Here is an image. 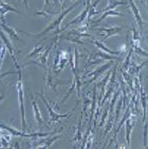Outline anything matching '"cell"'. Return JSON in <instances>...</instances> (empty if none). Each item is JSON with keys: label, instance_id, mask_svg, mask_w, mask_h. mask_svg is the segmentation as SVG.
Masks as SVG:
<instances>
[{"label": "cell", "instance_id": "12", "mask_svg": "<svg viewBox=\"0 0 148 149\" xmlns=\"http://www.w3.org/2000/svg\"><path fill=\"white\" fill-rule=\"evenodd\" d=\"M9 11L15 12V13H17V14H20V12L18 11V10H16L14 7H12L10 4L5 3L3 0H0V20H1V22L5 24L4 15H5V13H7V12H9Z\"/></svg>", "mask_w": 148, "mask_h": 149}, {"label": "cell", "instance_id": "23", "mask_svg": "<svg viewBox=\"0 0 148 149\" xmlns=\"http://www.w3.org/2000/svg\"><path fill=\"white\" fill-rule=\"evenodd\" d=\"M81 119H82V116H80V119H79V122H78V126H77V128H76V132H75V134L73 136L74 142L81 141Z\"/></svg>", "mask_w": 148, "mask_h": 149}, {"label": "cell", "instance_id": "10", "mask_svg": "<svg viewBox=\"0 0 148 149\" xmlns=\"http://www.w3.org/2000/svg\"><path fill=\"white\" fill-rule=\"evenodd\" d=\"M70 83V81H63V80H57V79H54L53 74H52L51 69H48V75H47V86L52 87V89L55 92H57V85H63V84H68Z\"/></svg>", "mask_w": 148, "mask_h": 149}, {"label": "cell", "instance_id": "30", "mask_svg": "<svg viewBox=\"0 0 148 149\" xmlns=\"http://www.w3.org/2000/svg\"><path fill=\"white\" fill-rule=\"evenodd\" d=\"M50 4V2H49V0H45V8H47V6Z\"/></svg>", "mask_w": 148, "mask_h": 149}, {"label": "cell", "instance_id": "18", "mask_svg": "<svg viewBox=\"0 0 148 149\" xmlns=\"http://www.w3.org/2000/svg\"><path fill=\"white\" fill-rule=\"evenodd\" d=\"M127 4L126 1H120V0H109V4L106 8L99 10V12H105L107 10H115L118 5H125Z\"/></svg>", "mask_w": 148, "mask_h": 149}, {"label": "cell", "instance_id": "31", "mask_svg": "<svg viewBox=\"0 0 148 149\" xmlns=\"http://www.w3.org/2000/svg\"><path fill=\"white\" fill-rule=\"evenodd\" d=\"M24 5H26V7L28 8V1H26V0H24Z\"/></svg>", "mask_w": 148, "mask_h": 149}, {"label": "cell", "instance_id": "3", "mask_svg": "<svg viewBox=\"0 0 148 149\" xmlns=\"http://www.w3.org/2000/svg\"><path fill=\"white\" fill-rule=\"evenodd\" d=\"M69 55L70 51H58L56 53L55 60H54L53 65V72L54 73H59L64 69L65 65L69 61Z\"/></svg>", "mask_w": 148, "mask_h": 149}, {"label": "cell", "instance_id": "6", "mask_svg": "<svg viewBox=\"0 0 148 149\" xmlns=\"http://www.w3.org/2000/svg\"><path fill=\"white\" fill-rule=\"evenodd\" d=\"M85 5H86V7L84 8V10H83V11L81 12L79 15H77L76 17H75L74 19L72 20V22H70L69 24H67V26H66L64 29H62L61 31H64V30H66L68 26H72V24H73V26H74V24H81L85 19H86L87 14H88V11H89V6H90V0H85Z\"/></svg>", "mask_w": 148, "mask_h": 149}, {"label": "cell", "instance_id": "16", "mask_svg": "<svg viewBox=\"0 0 148 149\" xmlns=\"http://www.w3.org/2000/svg\"><path fill=\"white\" fill-rule=\"evenodd\" d=\"M109 16H123V13L116 11V10H107V11L104 12V14L99 18V19L94 20L93 24H99V22H104V20H105L107 17H109Z\"/></svg>", "mask_w": 148, "mask_h": 149}, {"label": "cell", "instance_id": "9", "mask_svg": "<svg viewBox=\"0 0 148 149\" xmlns=\"http://www.w3.org/2000/svg\"><path fill=\"white\" fill-rule=\"evenodd\" d=\"M113 65V62L112 61H109L108 63H106L105 65H101V66H99L97 69H95L94 71H92V72H90L88 74V77H90V79H88L87 81H85V83H90V82H92V81H94V80H97V78L99 76V75L101 74V73H104L105 72L107 69H109L110 67H111Z\"/></svg>", "mask_w": 148, "mask_h": 149}, {"label": "cell", "instance_id": "5", "mask_svg": "<svg viewBox=\"0 0 148 149\" xmlns=\"http://www.w3.org/2000/svg\"><path fill=\"white\" fill-rule=\"evenodd\" d=\"M121 31H122V28L117 26H111V28H103L97 31V36L105 35L103 37V40H101V42H105L106 40L109 39V38L114 37V36H118Z\"/></svg>", "mask_w": 148, "mask_h": 149}, {"label": "cell", "instance_id": "26", "mask_svg": "<svg viewBox=\"0 0 148 149\" xmlns=\"http://www.w3.org/2000/svg\"><path fill=\"white\" fill-rule=\"evenodd\" d=\"M108 114H109V109H107V110H106V112L104 113V115H103V117H101V123H99V127H103V126H104V124H105V121H106V118H107Z\"/></svg>", "mask_w": 148, "mask_h": 149}, {"label": "cell", "instance_id": "32", "mask_svg": "<svg viewBox=\"0 0 148 149\" xmlns=\"http://www.w3.org/2000/svg\"><path fill=\"white\" fill-rule=\"evenodd\" d=\"M3 98H4V95H3V94H1V95H0V102L3 100Z\"/></svg>", "mask_w": 148, "mask_h": 149}, {"label": "cell", "instance_id": "25", "mask_svg": "<svg viewBox=\"0 0 148 149\" xmlns=\"http://www.w3.org/2000/svg\"><path fill=\"white\" fill-rule=\"evenodd\" d=\"M5 54H6V47L5 46H3L2 49H1V53H0V69H1V65H2V62H3Z\"/></svg>", "mask_w": 148, "mask_h": 149}, {"label": "cell", "instance_id": "11", "mask_svg": "<svg viewBox=\"0 0 148 149\" xmlns=\"http://www.w3.org/2000/svg\"><path fill=\"white\" fill-rule=\"evenodd\" d=\"M135 115H131L128 119L125 121L126 123V140H127V144L130 147L131 146V133H132V129L135 126Z\"/></svg>", "mask_w": 148, "mask_h": 149}, {"label": "cell", "instance_id": "21", "mask_svg": "<svg viewBox=\"0 0 148 149\" xmlns=\"http://www.w3.org/2000/svg\"><path fill=\"white\" fill-rule=\"evenodd\" d=\"M141 104H142V108H143V121L146 118V104H147V98H146V94H145L144 90L141 87Z\"/></svg>", "mask_w": 148, "mask_h": 149}, {"label": "cell", "instance_id": "28", "mask_svg": "<svg viewBox=\"0 0 148 149\" xmlns=\"http://www.w3.org/2000/svg\"><path fill=\"white\" fill-rule=\"evenodd\" d=\"M88 104H89V100L84 96V107H83V113H84V114H86V110H87Z\"/></svg>", "mask_w": 148, "mask_h": 149}, {"label": "cell", "instance_id": "13", "mask_svg": "<svg viewBox=\"0 0 148 149\" xmlns=\"http://www.w3.org/2000/svg\"><path fill=\"white\" fill-rule=\"evenodd\" d=\"M129 4H130V7H131V10H132V13L135 17V20H136L137 24L139 26V28H142L143 24H144V22H143L142 17H141V14H140V11H139L138 7L136 6L135 4L134 0H129Z\"/></svg>", "mask_w": 148, "mask_h": 149}, {"label": "cell", "instance_id": "4", "mask_svg": "<svg viewBox=\"0 0 148 149\" xmlns=\"http://www.w3.org/2000/svg\"><path fill=\"white\" fill-rule=\"evenodd\" d=\"M43 89L41 90V92H40V96H41V98L43 100V102H44V104H46V107H47V109H48V111H49V114H50V120H49V124H52V123H59V120L60 119H62V118H69L70 116L72 115V113H73V111H71V112H69V113H67V114H64V115H62V114H57L56 112H54L53 111V109L51 108V106H50L49 104H48V102L46 100V98H45V96H44V94H43Z\"/></svg>", "mask_w": 148, "mask_h": 149}, {"label": "cell", "instance_id": "22", "mask_svg": "<svg viewBox=\"0 0 148 149\" xmlns=\"http://www.w3.org/2000/svg\"><path fill=\"white\" fill-rule=\"evenodd\" d=\"M44 49V45H41V46H37L28 56H26V59H31V58H37L40 54L42 53V50Z\"/></svg>", "mask_w": 148, "mask_h": 149}, {"label": "cell", "instance_id": "33", "mask_svg": "<svg viewBox=\"0 0 148 149\" xmlns=\"http://www.w3.org/2000/svg\"><path fill=\"white\" fill-rule=\"evenodd\" d=\"M54 1H55V3H56V2H59V0H54Z\"/></svg>", "mask_w": 148, "mask_h": 149}, {"label": "cell", "instance_id": "20", "mask_svg": "<svg viewBox=\"0 0 148 149\" xmlns=\"http://www.w3.org/2000/svg\"><path fill=\"white\" fill-rule=\"evenodd\" d=\"M32 104H33V109H34L35 118H36L38 123H39L40 125H41V124H43V119H42V115H41V112H40L39 106H38V104L36 102V100H35L34 98L32 100Z\"/></svg>", "mask_w": 148, "mask_h": 149}, {"label": "cell", "instance_id": "29", "mask_svg": "<svg viewBox=\"0 0 148 149\" xmlns=\"http://www.w3.org/2000/svg\"><path fill=\"white\" fill-rule=\"evenodd\" d=\"M9 74H15V72H13V71H8V72L3 73V74H0V79H1L2 77L6 76V75H9Z\"/></svg>", "mask_w": 148, "mask_h": 149}, {"label": "cell", "instance_id": "2", "mask_svg": "<svg viewBox=\"0 0 148 149\" xmlns=\"http://www.w3.org/2000/svg\"><path fill=\"white\" fill-rule=\"evenodd\" d=\"M18 81L16 83V89H17V97L19 102V110L22 115V131L26 132V109H24V81H22V74L20 68H17Z\"/></svg>", "mask_w": 148, "mask_h": 149}, {"label": "cell", "instance_id": "15", "mask_svg": "<svg viewBox=\"0 0 148 149\" xmlns=\"http://www.w3.org/2000/svg\"><path fill=\"white\" fill-rule=\"evenodd\" d=\"M0 26L3 29L4 33H7L8 37H10L13 40H19V37H18L17 33H16V31L14 30V29L10 28L9 26H6V24H3V22H0Z\"/></svg>", "mask_w": 148, "mask_h": 149}, {"label": "cell", "instance_id": "7", "mask_svg": "<svg viewBox=\"0 0 148 149\" xmlns=\"http://www.w3.org/2000/svg\"><path fill=\"white\" fill-rule=\"evenodd\" d=\"M0 37H1V40H2V42L4 43V45H5L6 49H7L8 51H9V54H10V56H11V58H12V60H13V62L15 63L16 69L20 68L19 65H18V63H17V60H16V58H15V54H14L13 46H12V44H11V42H10V40L7 38V35H6V33L1 30V29H0Z\"/></svg>", "mask_w": 148, "mask_h": 149}, {"label": "cell", "instance_id": "17", "mask_svg": "<svg viewBox=\"0 0 148 149\" xmlns=\"http://www.w3.org/2000/svg\"><path fill=\"white\" fill-rule=\"evenodd\" d=\"M91 43L94 44V45L97 46L99 50H103L104 52H107L108 54H111V55H116V56H118V55H120V54H121V51H113V50L109 49L108 47H106L105 44H103L101 42H99V41H91Z\"/></svg>", "mask_w": 148, "mask_h": 149}, {"label": "cell", "instance_id": "27", "mask_svg": "<svg viewBox=\"0 0 148 149\" xmlns=\"http://www.w3.org/2000/svg\"><path fill=\"white\" fill-rule=\"evenodd\" d=\"M147 146V123L145 122L144 125V147Z\"/></svg>", "mask_w": 148, "mask_h": 149}, {"label": "cell", "instance_id": "1", "mask_svg": "<svg viewBox=\"0 0 148 149\" xmlns=\"http://www.w3.org/2000/svg\"><path fill=\"white\" fill-rule=\"evenodd\" d=\"M80 3V1H77V2H75V3L73 4V5H71L69 8H67V9H65V10H63V11L61 12V14H60L59 16H58L57 18H56L55 20H54L53 22H52L51 24H50L49 26H48L46 30H44L42 33H37V35H30L28 33H26L24 31V33H26L28 36H33V37H37V38H39V37H42V36H45L47 33H49V31H53V30H55V33H59L60 31H61V30L59 29V26H60V24H61V22H62V20L65 18V16L67 15L68 13H69L70 11H72V10L74 9L75 7H76L78 4Z\"/></svg>", "mask_w": 148, "mask_h": 149}, {"label": "cell", "instance_id": "24", "mask_svg": "<svg viewBox=\"0 0 148 149\" xmlns=\"http://www.w3.org/2000/svg\"><path fill=\"white\" fill-rule=\"evenodd\" d=\"M123 104V100L121 98L120 100L118 102V106H117V111H116V118H115V123L118 122V119H119V116H120V111H121V107Z\"/></svg>", "mask_w": 148, "mask_h": 149}, {"label": "cell", "instance_id": "14", "mask_svg": "<svg viewBox=\"0 0 148 149\" xmlns=\"http://www.w3.org/2000/svg\"><path fill=\"white\" fill-rule=\"evenodd\" d=\"M90 57H93V58H95V57H99V60H109V61H114V60H116V61H121V58H119V57H117L116 55H111V54H105V52H95V53H93V54H91L90 55Z\"/></svg>", "mask_w": 148, "mask_h": 149}, {"label": "cell", "instance_id": "19", "mask_svg": "<svg viewBox=\"0 0 148 149\" xmlns=\"http://www.w3.org/2000/svg\"><path fill=\"white\" fill-rule=\"evenodd\" d=\"M95 106H97V86L94 85L93 87V91H92V100H91V110H90V117L88 120V124L90 125L92 118L94 116V111H95Z\"/></svg>", "mask_w": 148, "mask_h": 149}, {"label": "cell", "instance_id": "8", "mask_svg": "<svg viewBox=\"0 0 148 149\" xmlns=\"http://www.w3.org/2000/svg\"><path fill=\"white\" fill-rule=\"evenodd\" d=\"M60 136H55V137H52V138H46V137H42L40 138L41 140H39V141H36V139H33L35 140L34 142H33L32 145L34 146V148H50L52 146V144L54 143V142L56 141L57 139H59Z\"/></svg>", "mask_w": 148, "mask_h": 149}]
</instances>
